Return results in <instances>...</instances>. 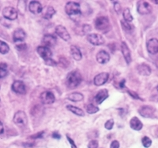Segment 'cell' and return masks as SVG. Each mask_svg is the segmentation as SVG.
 <instances>
[{
	"instance_id": "obj_17",
	"label": "cell",
	"mask_w": 158,
	"mask_h": 148,
	"mask_svg": "<svg viewBox=\"0 0 158 148\" xmlns=\"http://www.w3.org/2000/svg\"><path fill=\"white\" fill-rule=\"evenodd\" d=\"M96 58H97V61L100 64H107L110 60L109 54L105 50H100L97 54Z\"/></svg>"
},
{
	"instance_id": "obj_45",
	"label": "cell",
	"mask_w": 158,
	"mask_h": 148,
	"mask_svg": "<svg viewBox=\"0 0 158 148\" xmlns=\"http://www.w3.org/2000/svg\"><path fill=\"white\" fill-rule=\"evenodd\" d=\"M156 91H157V92H158V85H157V87H156Z\"/></svg>"
},
{
	"instance_id": "obj_8",
	"label": "cell",
	"mask_w": 158,
	"mask_h": 148,
	"mask_svg": "<svg viewBox=\"0 0 158 148\" xmlns=\"http://www.w3.org/2000/svg\"><path fill=\"white\" fill-rule=\"evenodd\" d=\"M155 108H153L151 106H143L138 110V113L140 114L141 116L146 118H151L154 117L155 114Z\"/></svg>"
},
{
	"instance_id": "obj_37",
	"label": "cell",
	"mask_w": 158,
	"mask_h": 148,
	"mask_svg": "<svg viewBox=\"0 0 158 148\" xmlns=\"http://www.w3.org/2000/svg\"><path fill=\"white\" fill-rule=\"evenodd\" d=\"M110 148H119V143H118V141H112L111 145H110Z\"/></svg>"
},
{
	"instance_id": "obj_6",
	"label": "cell",
	"mask_w": 158,
	"mask_h": 148,
	"mask_svg": "<svg viewBox=\"0 0 158 148\" xmlns=\"http://www.w3.org/2000/svg\"><path fill=\"white\" fill-rule=\"evenodd\" d=\"M87 40L91 44L94 46H101L105 43L104 37L101 35L97 34V33H91L87 36Z\"/></svg>"
},
{
	"instance_id": "obj_34",
	"label": "cell",
	"mask_w": 158,
	"mask_h": 148,
	"mask_svg": "<svg viewBox=\"0 0 158 148\" xmlns=\"http://www.w3.org/2000/svg\"><path fill=\"white\" fill-rule=\"evenodd\" d=\"M98 141L96 140V139H94V140H91L89 143L88 148H98Z\"/></svg>"
},
{
	"instance_id": "obj_16",
	"label": "cell",
	"mask_w": 158,
	"mask_h": 148,
	"mask_svg": "<svg viewBox=\"0 0 158 148\" xmlns=\"http://www.w3.org/2000/svg\"><path fill=\"white\" fill-rule=\"evenodd\" d=\"M29 10L33 14H39L42 13L43 7H42L40 2H37V1H32L29 4Z\"/></svg>"
},
{
	"instance_id": "obj_18",
	"label": "cell",
	"mask_w": 158,
	"mask_h": 148,
	"mask_svg": "<svg viewBox=\"0 0 158 148\" xmlns=\"http://www.w3.org/2000/svg\"><path fill=\"white\" fill-rule=\"evenodd\" d=\"M25 37H26V33L22 29H17L13 34V39L15 43L22 42L25 40Z\"/></svg>"
},
{
	"instance_id": "obj_31",
	"label": "cell",
	"mask_w": 158,
	"mask_h": 148,
	"mask_svg": "<svg viewBox=\"0 0 158 148\" xmlns=\"http://www.w3.org/2000/svg\"><path fill=\"white\" fill-rule=\"evenodd\" d=\"M121 25H122V28L123 30L127 31V32H131L132 29H133V25H131L130 22H126L124 20L121 21Z\"/></svg>"
},
{
	"instance_id": "obj_11",
	"label": "cell",
	"mask_w": 158,
	"mask_h": 148,
	"mask_svg": "<svg viewBox=\"0 0 158 148\" xmlns=\"http://www.w3.org/2000/svg\"><path fill=\"white\" fill-rule=\"evenodd\" d=\"M37 53L45 61H48L49 59H52V52L50 48L45 46H40L37 47Z\"/></svg>"
},
{
	"instance_id": "obj_20",
	"label": "cell",
	"mask_w": 158,
	"mask_h": 148,
	"mask_svg": "<svg viewBox=\"0 0 158 148\" xmlns=\"http://www.w3.org/2000/svg\"><path fill=\"white\" fill-rule=\"evenodd\" d=\"M137 70H138V73L140 75L144 76V77H148V76H149L151 74V72H152L150 67L148 65L144 64V63L138 65V67H137Z\"/></svg>"
},
{
	"instance_id": "obj_13",
	"label": "cell",
	"mask_w": 158,
	"mask_h": 148,
	"mask_svg": "<svg viewBox=\"0 0 158 148\" xmlns=\"http://www.w3.org/2000/svg\"><path fill=\"white\" fill-rule=\"evenodd\" d=\"M56 33L64 41H69L70 39V33L63 25H57L56 27Z\"/></svg>"
},
{
	"instance_id": "obj_19",
	"label": "cell",
	"mask_w": 158,
	"mask_h": 148,
	"mask_svg": "<svg viewBox=\"0 0 158 148\" xmlns=\"http://www.w3.org/2000/svg\"><path fill=\"white\" fill-rule=\"evenodd\" d=\"M42 43H43L44 45H45V46H47L48 48L51 47V46H54L56 43V36L51 34L45 35L43 37Z\"/></svg>"
},
{
	"instance_id": "obj_22",
	"label": "cell",
	"mask_w": 158,
	"mask_h": 148,
	"mask_svg": "<svg viewBox=\"0 0 158 148\" xmlns=\"http://www.w3.org/2000/svg\"><path fill=\"white\" fill-rule=\"evenodd\" d=\"M130 126L132 129L135 131H140L143 128V124L137 117H134L130 121Z\"/></svg>"
},
{
	"instance_id": "obj_10",
	"label": "cell",
	"mask_w": 158,
	"mask_h": 148,
	"mask_svg": "<svg viewBox=\"0 0 158 148\" xmlns=\"http://www.w3.org/2000/svg\"><path fill=\"white\" fill-rule=\"evenodd\" d=\"M11 88L15 93L19 95H25L26 93V87H25L24 82L21 80H15L12 84Z\"/></svg>"
},
{
	"instance_id": "obj_33",
	"label": "cell",
	"mask_w": 158,
	"mask_h": 148,
	"mask_svg": "<svg viewBox=\"0 0 158 148\" xmlns=\"http://www.w3.org/2000/svg\"><path fill=\"white\" fill-rule=\"evenodd\" d=\"M113 126H114L113 119L108 120V121L106 122V123L104 124V127H105V129H108V130H111V129H112Z\"/></svg>"
},
{
	"instance_id": "obj_38",
	"label": "cell",
	"mask_w": 158,
	"mask_h": 148,
	"mask_svg": "<svg viewBox=\"0 0 158 148\" xmlns=\"http://www.w3.org/2000/svg\"><path fill=\"white\" fill-rule=\"evenodd\" d=\"M45 63H46V65H48V66H56V65H57V63H56L55 61H53L52 58L49 59V60H48V61H45Z\"/></svg>"
},
{
	"instance_id": "obj_21",
	"label": "cell",
	"mask_w": 158,
	"mask_h": 148,
	"mask_svg": "<svg viewBox=\"0 0 158 148\" xmlns=\"http://www.w3.org/2000/svg\"><path fill=\"white\" fill-rule=\"evenodd\" d=\"M108 97V91L107 89H102L100 90L97 93V95L95 96L96 102L97 104H101L104 100L106 99Z\"/></svg>"
},
{
	"instance_id": "obj_35",
	"label": "cell",
	"mask_w": 158,
	"mask_h": 148,
	"mask_svg": "<svg viewBox=\"0 0 158 148\" xmlns=\"http://www.w3.org/2000/svg\"><path fill=\"white\" fill-rule=\"evenodd\" d=\"M114 9H115V12H116L117 14L120 13L121 10H122L120 4L118 3V2H115V3H114Z\"/></svg>"
},
{
	"instance_id": "obj_1",
	"label": "cell",
	"mask_w": 158,
	"mask_h": 148,
	"mask_svg": "<svg viewBox=\"0 0 158 148\" xmlns=\"http://www.w3.org/2000/svg\"><path fill=\"white\" fill-rule=\"evenodd\" d=\"M82 77L78 71H73L68 73L66 80V84L69 88H75L81 84Z\"/></svg>"
},
{
	"instance_id": "obj_30",
	"label": "cell",
	"mask_w": 158,
	"mask_h": 148,
	"mask_svg": "<svg viewBox=\"0 0 158 148\" xmlns=\"http://www.w3.org/2000/svg\"><path fill=\"white\" fill-rule=\"evenodd\" d=\"M99 111V108L94 104H88L86 106V112L89 114H96Z\"/></svg>"
},
{
	"instance_id": "obj_9",
	"label": "cell",
	"mask_w": 158,
	"mask_h": 148,
	"mask_svg": "<svg viewBox=\"0 0 158 148\" xmlns=\"http://www.w3.org/2000/svg\"><path fill=\"white\" fill-rule=\"evenodd\" d=\"M40 100H41V102L43 104L50 105V104L54 103V102L56 101V97L52 92L46 91H44L40 95Z\"/></svg>"
},
{
	"instance_id": "obj_39",
	"label": "cell",
	"mask_w": 158,
	"mask_h": 148,
	"mask_svg": "<svg viewBox=\"0 0 158 148\" xmlns=\"http://www.w3.org/2000/svg\"><path fill=\"white\" fill-rule=\"evenodd\" d=\"M91 30V27L89 25H83V32H89Z\"/></svg>"
},
{
	"instance_id": "obj_24",
	"label": "cell",
	"mask_w": 158,
	"mask_h": 148,
	"mask_svg": "<svg viewBox=\"0 0 158 148\" xmlns=\"http://www.w3.org/2000/svg\"><path fill=\"white\" fill-rule=\"evenodd\" d=\"M55 14H56V10L52 7V6H48L43 9V10H42L43 18L47 20L51 19L52 17L54 16Z\"/></svg>"
},
{
	"instance_id": "obj_2",
	"label": "cell",
	"mask_w": 158,
	"mask_h": 148,
	"mask_svg": "<svg viewBox=\"0 0 158 148\" xmlns=\"http://www.w3.org/2000/svg\"><path fill=\"white\" fill-rule=\"evenodd\" d=\"M65 12L67 15L70 17L73 16H80L81 14V10H80V5L77 2H69L66 4L65 6Z\"/></svg>"
},
{
	"instance_id": "obj_28",
	"label": "cell",
	"mask_w": 158,
	"mask_h": 148,
	"mask_svg": "<svg viewBox=\"0 0 158 148\" xmlns=\"http://www.w3.org/2000/svg\"><path fill=\"white\" fill-rule=\"evenodd\" d=\"M123 16L124 21H126V22L131 23V22L133 21V16L131 15V10H130V9H128V8H126V9L124 10Z\"/></svg>"
},
{
	"instance_id": "obj_36",
	"label": "cell",
	"mask_w": 158,
	"mask_h": 148,
	"mask_svg": "<svg viewBox=\"0 0 158 148\" xmlns=\"http://www.w3.org/2000/svg\"><path fill=\"white\" fill-rule=\"evenodd\" d=\"M127 92H128V94H129L131 97H133L134 98H136V99H141L140 97H139V95H138L137 93L134 92V91H127Z\"/></svg>"
},
{
	"instance_id": "obj_44",
	"label": "cell",
	"mask_w": 158,
	"mask_h": 148,
	"mask_svg": "<svg viewBox=\"0 0 158 148\" xmlns=\"http://www.w3.org/2000/svg\"><path fill=\"white\" fill-rule=\"evenodd\" d=\"M23 145L25 147H32V146H34V144H33V143H24Z\"/></svg>"
},
{
	"instance_id": "obj_12",
	"label": "cell",
	"mask_w": 158,
	"mask_h": 148,
	"mask_svg": "<svg viewBox=\"0 0 158 148\" xmlns=\"http://www.w3.org/2000/svg\"><path fill=\"white\" fill-rule=\"evenodd\" d=\"M146 48L148 52L151 54H156L158 53V39L156 38H151L146 43Z\"/></svg>"
},
{
	"instance_id": "obj_4",
	"label": "cell",
	"mask_w": 158,
	"mask_h": 148,
	"mask_svg": "<svg viewBox=\"0 0 158 148\" xmlns=\"http://www.w3.org/2000/svg\"><path fill=\"white\" fill-rule=\"evenodd\" d=\"M13 121H14V123L18 127H24L28 123L27 115L24 111L19 110L15 113Z\"/></svg>"
},
{
	"instance_id": "obj_23",
	"label": "cell",
	"mask_w": 158,
	"mask_h": 148,
	"mask_svg": "<svg viewBox=\"0 0 158 148\" xmlns=\"http://www.w3.org/2000/svg\"><path fill=\"white\" fill-rule=\"evenodd\" d=\"M70 53H71L73 58L76 60V61H80L81 58H82V54H81L80 49L77 46H74V45H72L70 46Z\"/></svg>"
},
{
	"instance_id": "obj_15",
	"label": "cell",
	"mask_w": 158,
	"mask_h": 148,
	"mask_svg": "<svg viewBox=\"0 0 158 148\" xmlns=\"http://www.w3.org/2000/svg\"><path fill=\"white\" fill-rule=\"evenodd\" d=\"M121 51H122L123 55L127 64L130 65V63L131 62V53L126 42H123L122 44H121Z\"/></svg>"
},
{
	"instance_id": "obj_3",
	"label": "cell",
	"mask_w": 158,
	"mask_h": 148,
	"mask_svg": "<svg viewBox=\"0 0 158 148\" xmlns=\"http://www.w3.org/2000/svg\"><path fill=\"white\" fill-rule=\"evenodd\" d=\"M95 27L98 31L107 32L110 29L109 20L106 17H99L95 21Z\"/></svg>"
},
{
	"instance_id": "obj_43",
	"label": "cell",
	"mask_w": 158,
	"mask_h": 148,
	"mask_svg": "<svg viewBox=\"0 0 158 148\" xmlns=\"http://www.w3.org/2000/svg\"><path fill=\"white\" fill-rule=\"evenodd\" d=\"M4 132V126H3V124L2 122H0V135L2 134Z\"/></svg>"
},
{
	"instance_id": "obj_5",
	"label": "cell",
	"mask_w": 158,
	"mask_h": 148,
	"mask_svg": "<svg viewBox=\"0 0 158 148\" xmlns=\"http://www.w3.org/2000/svg\"><path fill=\"white\" fill-rule=\"evenodd\" d=\"M152 10L153 8L150 4L146 1H139L137 4V11L141 15L149 14L152 12Z\"/></svg>"
},
{
	"instance_id": "obj_29",
	"label": "cell",
	"mask_w": 158,
	"mask_h": 148,
	"mask_svg": "<svg viewBox=\"0 0 158 148\" xmlns=\"http://www.w3.org/2000/svg\"><path fill=\"white\" fill-rule=\"evenodd\" d=\"M10 51V46L6 42L0 40V53L6 54Z\"/></svg>"
},
{
	"instance_id": "obj_26",
	"label": "cell",
	"mask_w": 158,
	"mask_h": 148,
	"mask_svg": "<svg viewBox=\"0 0 158 148\" xmlns=\"http://www.w3.org/2000/svg\"><path fill=\"white\" fill-rule=\"evenodd\" d=\"M67 109L68 110H70V112L73 113L74 114L77 115V116H80V117L85 116L84 111L77 106H72V105H67Z\"/></svg>"
},
{
	"instance_id": "obj_42",
	"label": "cell",
	"mask_w": 158,
	"mask_h": 148,
	"mask_svg": "<svg viewBox=\"0 0 158 148\" xmlns=\"http://www.w3.org/2000/svg\"><path fill=\"white\" fill-rule=\"evenodd\" d=\"M52 137L55 138V139H59L61 138V136H60V135H59L57 132H53V134H52Z\"/></svg>"
},
{
	"instance_id": "obj_7",
	"label": "cell",
	"mask_w": 158,
	"mask_h": 148,
	"mask_svg": "<svg viewBox=\"0 0 158 148\" xmlns=\"http://www.w3.org/2000/svg\"><path fill=\"white\" fill-rule=\"evenodd\" d=\"M18 11L15 7L12 6H6L2 10V16L6 19L10 20V21H14L18 18Z\"/></svg>"
},
{
	"instance_id": "obj_14",
	"label": "cell",
	"mask_w": 158,
	"mask_h": 148,
	"mask_svg": "<svg viewBox=\"0 0 158 148\" xmlns=\"http://www.w3.org/2000/svg\"><path fill=\"white\" fill-rule=\"evenodd\" d=\"M109 74L108 73H101L97 74L94 79V83L96 86H102L108 80Z\"/></svg>"
},
{
	"instance_id": "obj_25",
	"label": "cell",
	"mask_w": 158,
	"mask_h": 148,
	"mask_svg": "<svg viewBox=\"0 0 158 148\" xmlns=\"http://www.w3.org/2000/svg\"><path fill=\"white\" fill-rule=\"evenodd\" d=\"M67 98L70 100V101H72V102H80V101H82L84 99V95L80 92H74L70 94L68 97H67Z\"/></svg>"
},
{
	"instance_id": "obj_41",
	"label": "cell",
	"mask_w": 158,
	"mask_h": 148,
	"mask_svg": "<svg viewBox=\"0 0 158 148\" xmlns=\"http://www.w3.org/2000/svg\"><path fill=\"white\" fill-rule=\"evenodd\" d=\"M44 135V132H38V134L37 135H36V136H31L30 138H32V139H36V138H40L42 136H43Z\"/></svg>"
},
{
	"instance_id": "obj_27",
	"label": "cell",
	"mask_w": 158,
	"mask_h": 148,
	"mask_svg": "<svg viewBox=\"0 0 158 148\" xmlns=\"http://www.w3.org/2000/svg\"><path fill=\"white\" fill-rule=\"evenodd\" d=\"M7 65L6 63H0V79L4 78L7 76Z\"/></svg>"
},
{
	"instance_id": "obj_40",
	"label": "cell",
	"mask_w": 158,
	"mask_h": 148,
	"mask_svg": "<svg viewBox=\"0 0 158 148\" xmlns=\"http://www.w3.org/2000/svg\"><path fill=\"white\" fill-rule=\"evenodd\" d=\"M67 139H68V141H69V142H70V145H71V147L72 148H77V146H76L75 143H74V140H73V139H70V138L69 137V136H67Z\"/></svg>"
},
{
	"instance_id": "obj_32",
	"label": "cell",
	"mask_w": 158,
	"mask_h": 148,
	"mask_svg": "<svg viewBox=\"0 0 158 148\" xmlns=\"http://www.w3.org/2000/svg\"><path fill=\"white\" fill-rule=\"evenodd\" d=\"M142 143L144 147L149 148L150 147L151 145H152V140H151L150 138H149L148 136H144L142 139Z\"/></svg>"
}]
</instances>
